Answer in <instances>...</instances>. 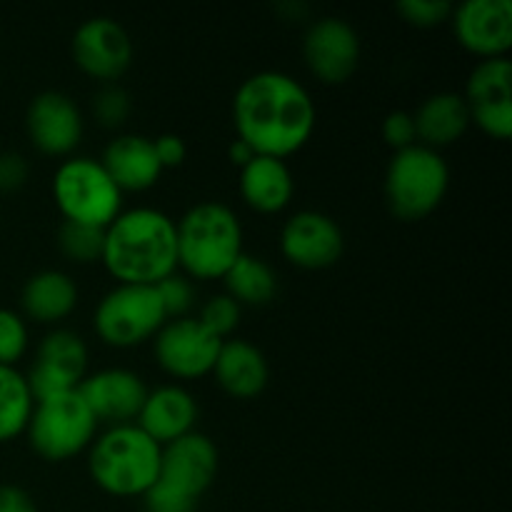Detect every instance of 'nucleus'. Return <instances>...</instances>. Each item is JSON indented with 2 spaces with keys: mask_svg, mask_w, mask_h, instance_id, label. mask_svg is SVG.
Wrapping results in <instances>:
<instances>
[{
  "mask_svg": "<svg viewBox=\"0 0 512 512\" xmlns=\"http://www.w3.org/2000/svg\"><path fill=\"white\" fill-rule=\"evenodd\" d=\"M100 263L120 285H158L178 268L175 223L155 208L120 210L105 228Z\"/></svg>",
  "mask_w": 512,
  "mask_h": 512,
  "instance_id": "obj_2",
  "label": "nucleus"
},
{
  "mask_svg": "<svg viewBox=\"0 0 512 512\" xmlns=\"http://www.w3.org/2000/svg\"><path fill=\"white\" fill-rule=\"evenodd\" d=\"M143 500L148 512H195V508H198L195 500L183 498V495L165 488V485L158 483V480H155L153 488L143 495Z\"/></svg>",
  "mask_w": 512,
  "mask_h": 512,
  "instance_id": "obj_34",
  "label": "nucleus"
},
{
  "mask_svg": "<svg viewBox=\"0 0 512 512\" xmlns=\"http://www.w3.org/2000/svg\"><path fill=\"white\" fill-rule=\"evenodd\" d=\"M295 193L288 163L270 155H253L240 168V195L258 213H280Z\"/></svg>",
  "mask_w": 512,
  "mask_h": 512,
  "instance_id": "obj_21",
  "label": "nucleus"
},
{
  "mask_svg": "<svg viewBox=\"0 0 512 512\" xmlns=\"http://www.w3.org/2000/svg\"><path fill=\"white\" fill-rule=\"evenodd\" d=\"M130 110H133L130 95L125 93L120 85L108 83L105 88H100L98 93H95L93 113L103 128H120V125L128 120Z\"/></svg>",
  "mask_w": 512,
  "mask_h": 512,
  "instance_id": "obj_29",
  "label": "nucleus"
},
{
  "mask_svg": "<svg viewBox=\"0 0 512 512\" xmlns=\"http://www.w3.org/2000/svg\"><path fill=\"white\" fill-rule=\"evenodd\" d=\"M73 58L90 78L113 83L133 63V40L118 20L98 15L75 30Z\"/></svg>",
  "mask_w": 512,
  "mask_h": 512,
  "instance_id": "obj_12",
  "label": "nucleus"
},
{
  "mask_svg": "<svg viewBox=\"0 0 512 512\" xmlns=\"http://www.w3.org/2000/svg\"><path fill=\"white\" fill-rule=\"evenodd\" d=\"M78 393L83 395L95 420H105L113 425H128L130 420L138 418L140 408L148 398L143 378L125 368H108L85 375Z\"/></svg>",
  "mask_w": 512,
  "mask_h": 512,
  "instance_id": "obj_18",
  "label": "nucleus"
},
{
  "mask_svg": "<svg viewBox=\"0 0 512 512\" xmlns=\"http://www.w3.org/2000/svg\"><path fill=\"white\" fill-rule=\"evenodd\" d=\"M0 512H38V508L23 488L0 485Z\"/></svg>",
  "mask_w": 512,
  "mask_h": 512,
  "instance_id": "obj_37",
  "label": "nucleus"
},
{
  "mask_svg": "<svg viewBox=\"0 0 512 512\" xmlns=\"http://www.w3.org/2000/svg\"><path fill=\"white\" fill-rule=\"evenodd\" d=\"M200 323L210 330L213 335H218L220 340H228V335L238 328L240 323V305L230 298L228 293L215 295L200 310Z\"/></svg>",
  "mask_w": 512,
  "mask_h": 512,
  "instance_id": "obj_30",
  "label": "nucleus"
},
{
  "mask_svg": "<svg viewBox=\"0 0 512 512\" xmlns=\"http://www.w3.org/2000/svg\"><path fill=\"white\" fill-rule=\"evenodd\" d=\"M450 168L438 150L413 143L393 155L385 173V198L400 220H423L443 203Z\"/></svg>",
  "mask_w": 512,
  "mask_h": 512,
  "instance_id": "obj_5",
  "label": "nucleus"
},
{
  "mask_svg": "<svg viewBox=\"0 0 512 512\" xmlns=\"http://www.w3.org/2000/svg\"><path fill=\"white\" fill-rule=\"evenodd\" d=\"M155 155H158L160 168H178L180 163L188 155V148H185V140L175 133H163L158 138H153Z\"/></svg>",
  "mask_w": 512,
  "mask_h": 512,
  "instance_id": "obj_36",
  "label": "nucleus"
},
{
  "mask_svg": "<svg viewBox=\"0 0 512 512\" xmlns=\"http://www.w3.org/2000/svg\"><path fill=\"white\" fill-rule=\"evenodd\" d=\"M453 30L458 43L483 60L508 58L512 48L510 0H465L453 8Z\"/></svg>",
  "mask_w": 512,
  "mask_h": 512,
  "instance_id": "obj_15",
  "label": "nucleus"
},
{
  "mask_svg": "<svg viewBox=\"0 0 512 512\" xmlns=\"http://www.w3.org/2000/svg\"><path fill=\"white\" fill-rule=\"evenodd\" d=\"M53 198L65 220L108 228L123 210V190L108 170L93 158H70L60 163L53 178Z\"/></svg>",
  "mask_w": 512,
  "mask_h": 512,
  "instance_id": "obj_6",
  "label": "nucleus"
},
{
  "mask_svg": "<svg viewBox=\"0 0 512 512\" xmlns=\"http://www.w3.org/2000/svg\"><path fill=\"white\" fill-rule=\"evenodd\" d=\"M28 175L30 165L23 155L13 153V150L0 153V193H13V190L23 188Z\"/></svg>",
  "mask_w": 512,
  "mask_h": 512,
  "instance_id": "obj_35",
  "label": "nucleus"
},
{
  "mask_svg": "<svg viewBox=\"0 0 512 512\" xmlns=\"http://www.w3.org/2000/svg\"><path fill=\"white\" fill-rule=\"evenodd\" d=\"M195 420H198V403L193 395L180 385H163L148 390V398L138 413V428L163 448L193 433Z\"/></svg>",
  "mask_w": 512,
  "mask_h": 512,
  "instance_id": "obj_19",
  "label": "nucleus"
},
{
  "mask_svg": "<svg viewBox=\"0 0 512 512\" xmlns=\"http://www.w3.org/2000/svg\"><path fill=\"white\" fill-rule=\"evenodd\" d=\"M413 123L415 135L423 140L420 145L438 150L463 138L470 125V113L463 95L435 93L428 100H423V105L415 110Z\"/></svg>",
  "mask_w": 512,
  "mask_h": 512,
  "instance_id": "obj_24",
  "label": "nucleus"
},
{
  "mask_svg": "<svg viewBox=\"0 0 512 512\" xmlns=\"http://www.w3.org/2000/svg\"><path fill=\"white\" fill-rule=\"evenodd\" d=\"M160 448L138 425H113L90 450V475L95 485L115 498L145 495L160 473Z\"/></svg>",
  "mask_w": 512,
  "mask_h": 512,
  "instance_id": "obj_4",
  "label": "nucleus"
},
{
  "mask_svg": "<svg viewBox=\"0 0 512 512\" xmlns=\"http://www.w3.org/2000/svg\"><path fill=\"white\" fill-rule=\"evenodd\" d=\"M223 340L210 333L198 318L168 320L155 333V358L165 373L175 378H203L213 373Z\"/></svg>",
  "mask_w": 512,
  "mask_h": 512,
  "instance_id": "obj_11",
  "label": "nucleus"
},
{
  "mask_svg": "<svg viewBox=\"0 0 512 512\" xmlns=\"http://www.w3.org/2000/svg\"><path fill=\"white\" fill-rule=\"evenodd\" d=\"M218 473V448L203 433H188L163 445L158 483L198 503Z\"/></svg>",
  "mask_w": 512,
  "mask_h": 512,
  "instance_id": "obj_13",
  "label": "nucleus"
},
{
  "mask_svg": "<svg viewBox=\"0 0 512 512\" xmlns=\"http://www.w3.org/2000/svg\"><path fill=\"white\" fill-rule=\"evenodd\" d=\"M155 290H158L160 303H163V310L168 318H185V313H188V308L193 305L195 298V290L193 285L188 283V278L173 273L170 278L160 280V283L155 285Z\"/></svg>",
  "mask_w": 512,
  "mask_h": 512,
  "instance_id": "obj_32",
  "label": "nucleus"
},
{
  "mask_svg": "<svg viewBox=\"0 0 512 512\" xmlns=\"http://www.w3.org/2000/svg\"><path fill=\"white\" fill-rule=\"evenodd\" d=\"M228 295L238 305H265L273 300L278 290V278L275 270L265 260L255 255H240L233 268L223 275Z\"/></svg>",
  "mask_w": 512,
  "mask_h": 512,
  "instance_id": "obj_25",
  "label": "nucleus"
},
{
  "mask_svg": "<svg viewBox=\"0 0 512 512\" xmlns=\"http://www.w3.org/2000/svg\"><path fill=\"white\" fill-rule=\"evenodd\" d=\"M98 420L78 390L38 400L28 420L30 448L50 463H63L83 453L95 438Z\"/></svg>",
  "mask_w": 512,
  "mask_h": 512,
  "instance_id": "obj_7",
  "label": "nucleus"
},
{
  "mask_svg": "<svg viewBox=\"0 0 512 512\" xmlns=\"http://www.w3.org/2000/svg\"><path fill=\"white\" fill-rule=\"evenodd\" d=\"M343 230L330 215L318 210H300L280 233V250L285 260L305 270L330 268L343 255Z\"/></svg>",
  "mask_w": 512,
  "mask_h": 512,
  "instance_id": "obj_16",
  "label": "nucleus"
},
{
  "mask_svg": "<svg viewBox=\"0 0 512 512\" xmlns=\"http://www.w3.org/2000/svg\"><path fill=\"white\" fill-rule=\"evenodd\" d=\"M25 128L40 153L68 155L83 138V115L70 95L45 90L30 100Z\"/></svg>",
  "mask_w": 512,
  "mask_h": 512,
  "instance_id": "obj_17",
  "label": "nucleus"
},
{
  "mask_svg": "<svg viewBox=\"0 0 512 512\" xmlns=\"http://www.w3.org/2000/svg\"><path fill=\"white\" fill-rule=\"evenodd\" d=\"M33 405L25 375L10 365H0V443L25 433Z\"/></svg>",
  "mask_w": 512,
  "mask_h": 512,
  "instance_id": "obj_26",
  "label": "nucleus"
},
{
  "mask_svg": "<svg viewBox=\"0 0 512 512\" xmlns=\"http://www.w3.org/2000/svg\"><path fill=\"white\" fill-rule=\"evenodd\" d=\"M88 370V348L85 340L73 330H53L38 345L33 365H30L28 388L33 400L55 398L80 388Z\"/></svg>",
  "mask_w": 512,
  "mask_h": 512,
  "instance_id": "obj_9",
  "label": "nucleus"
},
{
  "mask_svg": "<svg viewBox=\"0 0 512 512\" xmlns=\"http://www.w3.org/2000/svg\"><path fill=\"white\" fill-rule=\"evenodd\" d=\"M455 5L450 0H400L395 5L403 20L418 28H433V25L445 23L453 15Z\"/></svg>",
  "mask_w": 512,
  "mask_h": 512,
  "instance_id": "obj_31",
  "label": "nucleus"
},
{
  "mask_svg": "<svg viewBox=\"0 0 512 512\" xmlns=\"http://www.w3.org/2000/svg\"><path fill=\"white\" fill-rule=\"evenodd\" d=\"M28 350V328L18 313L0 308V365L13 368Z\"/></svg>",
  "mask_w": 512,
  "mask_h": 512,
  "instance_id": "obj_28",
  "label": "nucleus"
},
{
  "mask_svg": "<svg viewBox=\"0 0 512 512\" xmlns=\"http://www.w3.org/2000/svg\"><path fill=\"white\" fill-rule=\"evenodd\" d=\"M108 175L113 178V183L120 190H148L158 183L160 168L158 155H155L153 138H145V135H120V138L110 140L108 148L103 150V160H100Z\"/></svg>",
  "mask_w": 512,
  "mask_h": 512,
  "instance_id": "obj_20",
  "label": "nucleus"
},
{
  "mask_svg": "<svg viewBox=\"0 0 512 512\" xmlns=\"http://www.w3.org/2000/svg\"><path fill=\"white\" fill-rule=\"evenodd\" d=\"M383 140L390 145V148H395V153L403 148H410V145L418 140V135H415L413 115L405 113V110H393V113L385 115Z\"/></svg>",
  "mask_w": 512,
  "mask_h": 512,
  "instance_id": "obj_33",
  "label": "nucleus"
},
{
  "mask_svg": "<svg viewBox=\"0 0 512 512\" xmlns=\"http://www.w3.org/2000/svg\"><path fill=\"white\" fill-rule=\"evenodd\" d=\"M168 323L155 285H115L95 308V333L113 348H135Z\"/></svg>",
  "mask_w": 512,
  "mask_h": 512,
  "instance_id": "obj_8",
  "label": "nucleus"
},
{
  "mask_svg": "<svg viewBox=\"0 0 512 512\" xmlns=\"http://www.w3.org/2000/svg\"><path fill=\"white\" fill-rule=\"evenodd\" d=\"M178 265L193 278H223L243 255V228L228 205L205 200L175 223Z\"/></svg>",
  "mask_w": 512,
  "mask_h": 512,
  "instance_id": "obj_3",
  "label": "nucleus"
},
{
  "mask_svg": "<svg viewBox=\"0 0 512 512\" xmlns=\"http://www.w3.org/2000/svg\"><path fill=\"white\" fill-rule=\"evenodd\" d=\"M58 245L65 258L73 260V263H95V260L103 258L105 228L63 220L58 230Z\"/></svg>",
  "mask_w": 512,
  "mask_h": 512,
  "instance_id": "obj_27",
  "label": "nucleus"
},
{
  "mask_svg": "<svg viewBox=\"0 0 512 512\" xmlns=\"http://www.w3.org/2000/svg\"><path fill=\"white\" fill-rule=\"evenodd\" d=\"M470 123L495 140L512 135V63L508 58L480 60L463 95Z\"/></svg>",
  "mask_w": 512,
  "mask_h": 512,
  "instance_id": "obj_10",
  "label": "nucleus"
},
{
  "mask_svg": "<svg viewBox=\"0 0 512 512\" xmlns=\"http://www.w3.org/2000/svg\"><path fill=\"white\" fill-rule=\"evenodd\" d=\"M238 140L255 155L285 160L315 130V103L308 90L280 70H260L243 80L233 100Z\"/></svg>",
  "mask_w": 512,
  "mask_h": 512,
  "instance_id": "obj_1",
  "label": "nucleus"
},
{
  "mask_svg": "<svg viewBox=\"0 0 512 512\" xmlns=\"http://www.w3.org/2000/svg\"><path fill=\"white\" fill-rule=\"evenodd\" d=\"M213 373L225 393L243 400L263 393L270 378L265 355L245 340H223Z\"/></svg>",
  "mask_w": 512,
  "mask_h": 512,
  "instance_id": "obj_22",
  "label": "nucleus"
},
{
  "mask_svg": "<svg viewBox=\"0 0 512 512\" xmlns=\"http://www.w3.org/2000/svg\"><path fill=\"white\" fill-rule=\"evenodd\" d=\"M253 150H250V145H245L243 140H238L235 138L233 143H230V148H228V158L233 160L235 165H238V168H243L245 163H248V160H253Z\"/></svg>",
  "mask_w": 512,
  "mask_h": 512,
  "instance_id": "obj_38",
  "label": "nucleus"
},
{
  "mask_svg": "<svg viewBox=\"0 0 512 512\" xmlns=\"http://www.w3.org/2000/svg\"><path fill=\"white\" fill-rule=\"evenodd\" d=\"M20 305L35 323H58L78 305V288L63 270H40L25 280Z\"/></svg>",
  "mask_w": 512,
  "mask_h": 512,
  "instance_id": "obj_23",
  "label": "nucleus"
},
{
  "mask_svg": "<svg viewBox=\"0 0 512 512\" xmlns=\"http://www.w3.org/2000/svg\"><path fill=\"white\" fill-rule=\"evenodd\" d=\"M303 55L315 78L328 85L345 83L360 63L358 30L333 15L315 20L305 33Z\"/></svg>",
  "mask_w": 512,
  "mask_h": 512,
  "instance_id": "obj_14",
  "label": "nucleus"
}]
</instances>
